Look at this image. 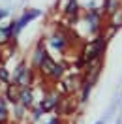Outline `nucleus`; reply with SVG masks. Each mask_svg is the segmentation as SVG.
<instances>
[{"label": "nucleus", "instance_id": "1", "mask_svg": "<svg viewBox=\"0 0 122 124\" xmlns=\"http://www.w3.org/2000/svg\"><path fill=\"white\" fill-rule=\"evenodd\" d=\"M101 47H103V39H96L94 43H90V45L86 47V51H84V58L90 60V58H94V56H98V53L101 51Z\"/></svg>", "mask_w": 122, "mask_h": 124}, {"label": "nucleus", "instance_id": "2", "mask_svg": "<svg viewBox=\"0 0 122 124\" xmlns=\"http://www.w3.org/2000/svg\"><path fill=\"white\" fill-rule=\"evenodd\" d=\"M21 98H23V103H24V105H30V101H32V94L30 92H26V90H24Z\"/></svg>", "mask_w": 122, "mask_h": 124}, {"label": "nucleus", "instance_id": "3", "mask_svg": "<svg viewBox=\"0 0 122 124\" xmlns=\"http://www.w3.org/2000/svg\"><path fill=\"white\" fill-rule=\"evenodd\" d=\"M66 11H68V13H75V11H77V4H75V0H71V2H69V6H68V9H66Z\"/></svg>", "mask_w": 122, "mask_h": 124}, {"label": "nucleus", "instance_id": "4", "mask_svg": "<svg viewBox=\"0 0 122 124\" xmlns=\"http://www.w3.org/2000/svg\"><path fill=\"white\" fill-rule=\"evenodd\" d=\"M4 116H6V109H4V103L0 101V120H4Z\"/></svg>", "mask_w": 122, "mask_h": 124}, {"label": "nucleus", "instance_id": "5", "mask_svg": "<svg viewBox=\"0 0 122 124\" xmlns=\"http://www.w3.org/2000/svg\"><path fill=\"white\" fill-rule=\"evenodd\" d=\"M98 124H103V120H101V122H98Z\"/></svg>", "mask_w": 122, "mask_h": 124}]
</instances>
